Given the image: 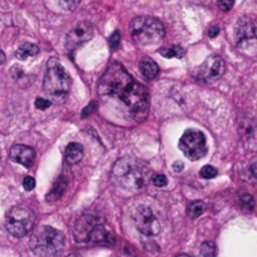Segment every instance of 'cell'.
<instances>
[{
    "label": "cell",
    "instance_id": "11",
    "mask_svg": "<svg viewBox=\"0 0 257 257\" xmlns=\"http://www.w3.org/2000/svg\"><path fill=\"white\" fill-rule=\"evenodd\" d=\"M235 35L237 46H245V44H249L250 42L254 43L255 39H256V27H255L252 19H250L249 16L240 18L236 23Z\"/></svg>",
    "mask_w": 257,
    "mask_h": 257
},
{
    "label": "cell",
    "instance_id": "3",
    "mask_svg": "<svg viewBox=\"0 0 257 257\" xmlns=\"http://www.w3.org/2000/svg\"><path fill=\"white\" fill-rule=\"evenodd\" d=\"M72 87V78L56 58H51L47 63L43 79V91L54 103H63Z\"/></svg>",
    "mask_w": 257,
    "mask_h": 257
},
{
    "label": "cell",
    "instance_id": "13",
    "mask_svg": "<svg viewBox=\"0 0 257 257\" xmlns=\"http://www.w3.org/2000/svg\"><path fill=\"white\" fill-rule=\"evenodd\" d=\"M9 155H10V159L13 162H16V163L29 168L34 163L35 151L32 147H29V146L15 145L11 147Z\"/></svg>",
    "mask_w": 257,
    "mask_h": 257
},
{
    "label": "cell",
    "instance_id": "6",
    "mask_svg": "<svg viewBox=\"0 0 257 257\" xmlns=\"http://www.w3.org/2000/svg\"><path fill=\"white\" fill-rule=\"evenodd\" d=\"M35 223V214L27 206H14L6 214L5 226L8 232L14 237H24L32 231Z\"/></svg>",
    "mask_w": 257,
    "mask_h": 257
},
{
    "label": "cell",
    "instance_id": "22",
    "mask_svg": "<svg viewBox=\"0 0 257 257\" xmlns=\"http://www.w3.org/2000/svg\"><path fill=\"white\" fill-rule=\"evenodd\" d=\"M201 252L205 257H214L217 254L216 245L211 241L204 242L201 246Z\"/></svg>",
    "mask_w": 257,
    "mask_h": 257
},
{
    "label": "cell",
    "instance_id": "29",
    "mask_svg": "<svg viewBox=\"0 0 257 257\" xmlns=\"http://www.w3.org/2000/svg\"><path fill=\"white\" fill-rule=\"evenodd\" d=\"M35 108H38V109L41 110H44L47 109V108H49L51 105V102L49 100H44V98H37V101H35Z\"/></svg>",
    "mask_w": 257,
    "mask_h": 257
},
{
    "label": "cell",
    "instance_id": "30",
    "mask_svg": "<svg viewBox=\"0 0 257 257\" xmlns=\"http://www.w3.org/2000/svg\"><path fill=\"white\" fill-rule=\"evenodd\" d=\"M23 187L27 191H32L35 187V180L32 176H27L23 181Z\"/></svg>",
    "mask_w": 257,
    "mask_h": 257
},
{
    "label": "cell",
    "instance_id": "5",
    "mask_svg": "<svg viewBox=\"0 0 257 257\" xmlns=\"http://www.w3.org/2000/svg\"><path fill=\"white\" fill-rule=\"evenodd\" d=\"M132 38L138 44L150 46L163 39L164 27L161 20L153 16H137L131 23Z\"/></svg>",
    "mask_w": 257,
    "mask_h": 257
},
{
    "label": "cell",
    "instance_id": "34",
    "mask_svg": "<svg viewBox=\"0 0 257 257\" xmlns=\"http://www.w3.org/2000/svg\"><path fill=\"white\" fill-rule=\"evenodd\" d=\"M4 62H5V54H4L3 49L0 48V65L4 64Z\"/></svg>",
    "mask_w": 257,
    "mask_h": 257
},
{
    "label": "cell",
    "instance_id": "20",
    "mask_svg": "<svg viewBox=\"0 0 257 257\" xmlns=\"http://www.w3.org/2000/svg\"><path fill=\"white\" fill-rule=\"evenodd\" d=\"M65 188H67V182H65L64 177L60 176L59 177V180L56 181V183L54 185V187L51 188V191L49 192L48 195V201H56L62 197V195L64 193Z\"/></svg>",
    "mask_w": 257,
    "mask_h": 257
},
{
    "label": "cell",
    "instance_id": "23",
    "mask_svg": "<svg viewBox=\"0 0 257 257\" xmlns=\"http://www.w3.org/2000/svg\"><path fill=\"white\" fill-rule=\"evenodd\" d=\"M240 205H241V207L245 211L252 212L255 208V201L251 195H242L240 197Z\"/></svg>",
    "mask_w": 257,
    "mask_h": 257
},
{
    "label": "cell",
    "instance_id": "32",
    "mask_svg": "<svg viewBox=\"0 0 257 257\" xmlns=\"http://www.w3.org/2000/svg\"><path fill=\"white\" fill-rule=\"evenodd\" d=\"M218 33H220V28L217 27V25H213V27L209 28L207 34H208L209 38H216L217 35H218Z\"/></svg>",
    "mask_w": 257,
    "mask_h": 257
},
{
    "label": "cell",
    "instance_id": "33",
    "mask_svg": "<svg viewBox=\"0 0 257 257\" xmlns=\"http://www.w3.org/2000/svg\"><path fill=\"white\" fill-rule=\"evenodd\" d=\"M172 168H173L174 172H177V173H178V172H181L183 168H185V164H183V162L177 161V162H174L173 166H172Z\"/></svg>",
    "mask_w": 257,
    "mask_h": 257
},
{
    "label": "cell",
    "instance_id": "10",
    "mask_svg": "<svg viewBox=\"0 0 257 257\" xmlns=\"http://www.w3.org/2000/svg\"><path fill=\"white\" fill-rule=\"evenodd\" d=\"M94 28L89 22L78 23L69 32L65 39V46L68 49H75L82 44L87 43L93 38Z\"/></svg>",
    "mask_w": 257,
    "mask_h": 257
},
{
    "label": "cell",
    "instance_id": "4",
    "mask_svg": "<svg viewBox=\"0 0 257 257\" xmlns=\"http://www.w3.org/2000/svg\"><path fill=\"white\" fill-rule=\"evenodd\" d=\"M30 249L39 257H55L65 247V237L60 231L42 226L37 228L30 237Z\"/></svg>",
    "mask_w": 257,
    "mask_h": 257
},
{
    "label": "cell",
    "instance_id": "1",
    "mask_svg": "<svg viewBox=\"0 0 257 257\" xmlns=\"http://www.w3.org/2000/svg\"><path fill=\"white\" fill-rule=\"evenodd\" d=\"M101 96L119 98L136 119H143L148 113L150 96L143 84L134 78L119 63H112L98 83Z\"/></svg>",
    "mask_w": 257,
    "mask_h": 257
},
{
    "label": "cell",
    "instance_id": "25",
    "mask_svg": "<svg viewBox=\"0 0 257 257\" xmlns=\"http://www.w3.org/2000/svg\"><path fill=\"white\" fill-rule=\"evenodd\" d=\"M59 4L65 9V10H74L79 3H81V0H58Z\"/></svg>",
    "mask_w": 257,
    "mask_h": 257
},
{
    "label": "cell",
    "instance_id": "36",
    "mask_svg": "<svg viewBox=\"0 0 257 257\" xmlns=\"http://www.w3.org/2000/svg\"><path fill=\"white\" fill-rule=\"evenodd\" d=\"M67 257H77V256H74V255H69V256H67Z\"/></svg>",
    "mask_w": 257,
    "mask_h": 257
},
{
    "label": "cell",
    "instance_id": "27",
    "mask_svg": "<svg viewBox=\"0 0 257 257\" xmlns=\"http://www.w3.org/2000/svg\"><path fill=\"white\" fill-rule=\"evenodd\" d=\"M119 43H121V34H119L118 30H115V32L109 37V46H110V48H112V51L118 49Z\"/></svg>",
    "mask_w": 257,
    "mask_h": 257
},
{
    "label": "cell",
    "instance_id": "12",
    "mask_svg": "<svg viewBox=\"0 0 257 257\" xmlns=\"http://www.w3.org/2000/svg\"><path fill=\"white\" fill-rule=\"evenodd\" d=\"M101 218L93 214H84L75 222L74 239L78 242H88V237L97 223L101 222Z\"/></svg>",
    "mask_w": 257,
    "mask_h": 257
},
{
    "label": "cell",
    "instance_id": "24",
    "mask_svg": "<svg viewBox=\"0 0 257 257\" xmlns=\"http://www.w3.org/2000/svg\"><path fill=\"white\" fill-rule=\"evenodd\" d=\"M200 174H201L202 178H206V180H211V178H214L217 176V169L214 168L213 166H204L200 171Z\"/></svg>",
    "mask_w": 257,
    "mask_h": 257
},
{
    "label": "cell",
    "instance_id": "15",
    "mask_svg": "<svg viewBox=\"0 0 257 257\" xmlns=\"http://www.w3.org/2000/svg\"><path fill=\"white\" fill-rule=\"evenodd\" d=\"M113 240L112 232L105 228V226L103 225V221H101L100 223H97L94 226V228L92 230L91 235L88 237V242H109Z\"/></svg>",
    "mask_w": 257,
    "mask_h": 257
},
{
    "label": "cell",
    "instance_id": "16",
    "mask_svg": "<svg viewBox=\"0 0 257 257\" xmlns=\"http://www.w3.org/2000/svg\"><path fill=\"white\" fill-rule=\"evenodd\" d=\"M83 154V147L79 143L72 142L65 148V161H67L68 164H75L78 162H81Z\"/></svg>",
    "mask_w": 257,
    "mask_h": 257
},
{
    "label": "cell",
    "instance_id": "17",
    "mask_svg": "<svg viewBox=\"0 0 257 257\" xmlns=\"http://www.w3.org/2000/svg\"><path fill=\"white\" fill-rule=\"evenodd\" d=\"M140 72L142 73L143 77L147 78V79H154V78L157 77L159 69H158L157 63H155L152 58L145 56L140 62Z\"/></svg>",
    "mask_w": 257,
    "mask_h": 257
},
{
    "label": "cell",
    "instance_id": "35",
    "mask_svg": "<svg viewBox=\"0 0 257 257\" xmlns=\"http://www.w3.org/2000/svg\"><path fill=\"white\" fill-rule=\"evenodd\" d=\"M176 257H191V256H187V255H178V256Z\"/></svg>",
    "mask_w": 257,
    "mask_h": 257
},
{
    "label": "cell",
    "instance_id": "2",
    "mask_svg": "<svg viewBox=\"0 0 257 257\" xmlns=\"http://www.w3.org/2000/svg\"><path fill=\"white\" fill-rule=\"evenodd\" d=\"M150 177V169L143 162L136 158L124 157L115 162L110 172L113 185L128 191H140L146 187Z\"/></svg>",
    "mask_w": 257,
    "mask_h": 257
},
{
    "label": "cell",
    "instance_id": "19",
    "mask_svg": "<svg viewBox=\"0 0 257 257\" xmlns=\"http://www.w3.org/2000/svg\"><path fill=\"white\" fill-rule=\"evenodd\" d=\"M159 54L163 55L164 58L182 59L183 56H185L186 51L185 48H182L181 46H169V47H163V48L159 49Z\"/></svg>",
    "mask_w": 257,
    "mask_h": 257
},
{
    "label": "cell",
    "instance_id": "9",
    "mask_svg": "<svg viewBox=\"0 0 257 257\" xmlns=\"http://www.w3.org/2000/svg\"><path fill=\"white\" fill-rule=\"evenodd\" d=\"M133 221L138 231L145 236H157L161 231L159 221L148 206L137 207L133 212Z\"/></svg>",
    "mask_w": 257,
    "mask_h": 257
},
{
    "label": "cell",
    "instance_id": "8",
    "mask_svg": "<svg viewBox=\"0 0 257 257\" xmlns=\"http://www.w3.org/2000/svg\"><path fill=\"white\" fill-rule=\"evenodd\" d=\"M225 69V60L220 55H211L199 67L196 79L207 84L213 83L222 77Z\"/></svg>",
    "mask_w": 257,
    "mask_h": 257
},
{
    "label": "cell",
    "instance_id": "18",
    "mask_svg": "<svg viewBox=\"0 0 257 257\" xmlns=\"http://www.w3.org/2000/svg\"><path fill=\"white\" fill-rule=\"evenodd\" d=\"M39 53V47L34 43H24L19 47L15 51V56L20 60H25L30 56H35Z\"/></svg>",
    "mask_w": 257,
    "mask_h": 257
},
{
    "label": "cell",
    "instance_id": "21",
    "mask_svg": "<svg viewBox=\"0 0 257 257\" xmlns=\"http://www.w3.org/2000/svg\"><path fill=\"white\" fill-rule=\"evenodd\" d=\"M206 208H207V206L205 202L193 201V202H191L190 206L187 207V214L190 218H197V217H200L201 214L205 213Z\"/></svg>",
    "mask_w": 257,
    "mask_h": 257
},
{
    "label": "cell",
    "instance_id": "26",
    "mask_svg": "<svg viewBox=\"0 0 257 257\" xmlns=\"http://www.w3.org/2000/svg\"><path fill=\"white\" fill-rule=\"evenodd\" d=\"M152 183L155 187H164V186H167L168 181H167V177L164 174H154L152 177Z\"/></svg>",
    "mask_w": 257,
    "mask_h": 257
},
{
    "label": "cell",
    "instance_id": "7",
    "mask_svg": "<svg viewBox=\"0 0 257 257\" xmlns=\"http://www.w3.org/2000/svg\"><path fill=\"white\" fill-rule=\"evenodd\" d=\"M178 147L190 161H199L207 154L206 136L197 129H188L181 137Z\"/></svg>",
    "mask_w": 257,
    "mask_h": 257
},
{
    "label": "cell",
    "instance_id": "31",
    "mask_svg": "<svg viewBox=\"0 0 257 257\" xmlns=\"http://www.w3.org/2000/svg\"><path fill=\"white\" fill-rule=\"evenodd\" d=\"M96 108H97V103L96 102H92L91 104L87 105V107L84 108L83 112H82V117L86 118V115H89L92 112H94V110H96Z\"/></svg>",
    "mask_w": 257,
    "mask_h": 257
},
{
    "label": "cell",
    "instance_id": "14",
    "mask_svg": "<svg viewBox=\"0 0 257 257\" xmlns=\"http://www.w3.org/2000/svg\"><path fill=\"white\" fill-rule=\"evenodd\" d=\"M240 133L245 146L254 151L256 147V124L254 118H242L240 122Z\"/></svg>",
    "mask_w": 257,
    "mask_h": 257
},
{
    "label": "cell",
    "instance_id": "28",
    "mask_svg": "<svg viewBox=\"0 0 257 257\" xmlns=\"http://www.w3.org/2000/svg\"><path fill=\"white\" fill-rule=\"evenodd\" d=\"M235 0H217V5L222 11H230L233 8Z\"/></svg>",
    "mask_w": 257,
    "mask_h": 257
}]
</instances>
